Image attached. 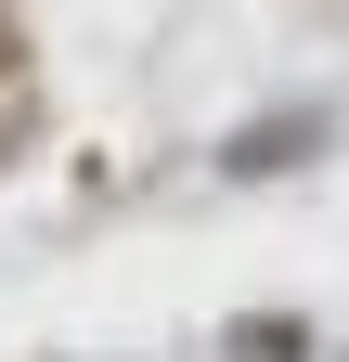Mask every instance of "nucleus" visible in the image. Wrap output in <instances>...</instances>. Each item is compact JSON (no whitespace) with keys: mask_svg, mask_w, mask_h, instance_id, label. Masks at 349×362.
Listing matches in <instances>:
<instances>
[{"mask_svg":"<svg viewBox=\"0 0 349 362\" xmlns=\"http://www.w3.org/2000/svg\"><path fill=\"white\" fill-rule=\"evenodd\" d=\"M297 156H324V117H259L246 143H220L233 181H272V168H297Z\"/></svg>","mask_w":349,"mask_h":362,"instance_id":"f257e3e1","label":"nucleus"},{"mask_svg":"<svg viewBox=\"0 0 349 362\" xmlns=\"http://www.w3.org/2000/svg\"><path fill=\"white\" fill-rule=\"evenodd\" d=\"M297 349H311V337H297L285 310H259V324H233V362H297Z\"/></svg>","mask_w":349,"mask_h":362,"instance_id":"f03ea898","label":"nucleus"}]
</instances>
